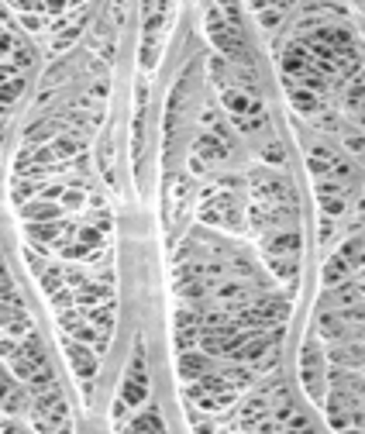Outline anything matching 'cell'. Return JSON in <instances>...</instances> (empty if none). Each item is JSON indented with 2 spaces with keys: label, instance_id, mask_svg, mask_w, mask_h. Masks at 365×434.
<instances>
[{
  "label": "cell",
  "instance_id": "6da1fadb",
  "mask_svg": "<svg viewBox=\"0 0 365 434\" xmlns=\"http://www.w3.org/2000/svg\"><path fill=\"white\" fill-rule=\"evenodd\" d=\"M145 400H148V372H145V351L138 348L131 358V369L124 376V386H121V403L142 407Z\"/></svg>",
  "mask_w": 365,
  "mask_h": 434
},
{
  "label": "cell",
  "instance_id": "7a4b0ae2",
  "mask_svg": "<svg viewBox=\"0 0 365 434\" xmlns=\"http://www.w3.org/2000/svg\"><path fill=\"white\" fill-rule=\"evenodd\" d=\"M300 376H303V386L310 393V400H324V355L314 342L303 345V358H300Z\"/></svg>",
  "mask_w": 365,
  "mask_h": 434
},
{
  "label": "cell",
  "instance_id": "3957f363",
  "mask_svg": "<svg viewBox=\"0 0 365 434\" xmlns=\"http://www.w3.org/2000/svg\"><path fill=\"white\" fill-rule=\"evenodd\" d=\"M221 100H224V107L231 110V117L238 121V117H248V114H259V110H266L255 97H248L245 90H235V87H224L221 93Z\"/></svg>",
  "mask_w": 365,
  "mask_h": 434
},
{
  "label": "cell",
  "instance_id": "277c9868",
  "mask_svg": "<svg viewBox=\"0 0 365 434\" xmlns=\"http://www.w3.org/2000/svg\"><path fill=\"white\" fill-rule=\"evenodd\" d=\"M266 252H269L273 259H296V252H300V231H296V228H286V231H279V235H269V238H266Z\"/></svg>",
  "mask_w": 365,
  "mask_h": 434
},
{
  "label": "cell",
  "instance_id": "5b68a950",
  "mask_svg": "<svg viewBox=\"0 0 365 434\" xmlns=\"http://www.w3.org/2000/svg\"><path fill=\"white\" fill-rule=\"evenodd\" d=\"M224 156H228V149L221 145V138L200 135V138H196V149H193V169L203 173V162H221Z\"/></svg>",
  "mask_w": 365,
  "mask_h": 434
},
{
  "label": "cell",
  "instance_id": "8992f818",
  "mask_svg": "<svg viewBox=\"0 0 365 434\" xmlns=\"http://www.w3.org/2000/svg\"><path fill=\"white\" fill-rule=\"evenodd\" d=\"M62 203H52V200H31V203H24L21 207V217L28 221V224H52V221H59L62 217Z\"/></svg>",
  "mask_w": 365,
  "mask_h": 434
},
{
  "label": "cell",
  "instance_id": "52a82bcc",
  "mask_svg": "<svg viewBox=\"0 0 365 434\" xmlns=\"http://www.w3.org/2000/svg\"><path fill=\"white\" fill-rule=\"evenodd\" d=\"M66 358L76 369V376H83V379H90L93 372H96V355L83 342H66Z\"/></svg>",
  "mask_w": 365,
  "mask_h": 434
},
{
  "label": "cell",
  "instance_id": "ba28073f",
  "mask_svg": "<svg viewBox=\"0 0 365 434\" xmlns=\"http://www.w3.org/2000/svg\"><path fill=\"white\" fill-rule=\"evenodd\" d=\"M207 372H210V358L207 355H200V351H182L180 355V376L186 383H200Z\"/></svg>",
  "mask_w": 365,
  "mask_h": 434
},
{
  "label": "cell",
  "instance_id": "9c48e42d",
  "mask_svg": "<svg viewBox=\"0 0 365 434\" xmlns=\"http://www.w3.org/2000/svg\"><path fill=\"white\" fill-rule=\"evenodd\" d=\"M307 69H310V56L303 52V45H289L286 56H282V73H286V80H289V76L300 80Z\"/></svg>",
  "mask_w": 365,
  "mask_h": 434
},
{
  "label": "cell",
  "instance_id": "30bf717a",
  "mask_svg": "<svg viewBox=\"0 0 365 434\" xmlns=\"http://www.w3.org/2000/svg\"><path fill=\"white\" fill-rule=\"evenodd\" d=\"M286 93H289V103H293L300 114H317V110H321V100H317V93L296 87L293 80H286Z\"/></svg>",
  "mask_w": 365,
  "mask_h": 434
},
{
  "label": "cell",
  "instance_id": "8fae6325",
  "mask_svg": "<svg viewBox=\"0 0 365 434\" xmlns=\"http://www.w3.org/2000/svg\"><path fill=\"white\" fill-rule=\"evenodd\" d=\"M128 434H166V431H162V417H159V410H155V407L142 410V414L131 421Z\"/></svg>",
  "mask_w": 365,
  "mask_h": 434
},
{
  "label": "cell",
  "instance_id": "7c38bea8",
  "mask_svg": "<svg viewBox=\"0 0 365 434\" xmlns=\"http://www.w3.org/2000/svg\"><path fill=\"white\" fill-rule=\"evenodd\" d=\"M62 231H73V228H69L66 221H52V224H28V238H31V242H42V245H45V242H56Z\"/></svg>",
  "mask_w": 365,
  "mask_h": 434
},
{
  "label": "cell",
  "instance_id": "4fadbf2b",
  "mask_svg": "<svg viewBox=\"0 0 365 434\" xmlns=\"http://www.w3.org/2000/svg\"><path fill=\"white\" fill-rule=\"evenodd\" d=\"M338 259L345 262L348 269L365 265V238H352V242H345V245L338 249Z\"/></svg>",
  "mask_w": 365,
  "mask_h": 434
},
{
  "label": "cell",
  "instance_id": "5bb4252c",
  "mask_svg": "<svg viewBox=\"0 0 365 434\" xmlns=\"http://www.w3.org/2000/svg\"><path fill=\"white\" fill-rule=\"evenodd\" d=\"M59 135V124L56 121H38V124H31L28 131H24V142L28 145H45L49 138H56Z\"/></svg>",
  "mask_w": 365,
  "mask_h": 434
},
{
  "label": "cell",
  "instance_id": "9a60e30c",
  "mask_svg": "<svg viewBox=\"0 0 365 434\" xmlns=\"http://www.w3.org/2000/svg\"><path fill=\"white\" fill-rule=\"evenodd\" d=\"M348 272H352V269H348L345 262H341L338 256H334V259H331L328 265H324V276H321V279H324V286H328V290H334V286L348 283Z\"/></svg>",
  "mask_w": 365,
  "mask_h": 434
},
{
  "label": "cell",
  "instance_id": "2e32d148",
  "mask_svg": "<svg viewBox=\"0 0 365 434\" xmlns=\"http://www.w3.org/2000/svg\"><path fill=\"white\" fill-rule=\"evenodd\" d=\"M31 193H42V183H38V179H14V186H10V200H14L17 207L31 203Z\"/></svg>",
  "mask_w": 365,
  "mask_h": 434
},
{
  "label": "cell",
  "instance_id": "e0dca14e",
  "mask_svg": "<svg viewBox=\"0 0 365 434\" xmlns=\"http://www.w3.org/2000/svg\"><path fill=\"white\" fill-rule=\"evenodd\" d=\"M38 279H42V290L56 297V293L62 290V283H66V272H62L59 265H49V269H42V276H38Z\"/></svg>",
  "mask_w": 365,
  "mask_h": 434
},
{
  "label": "cell",
  "instance_id": "ac0fdd59",
  "mask_svg": "<svg viewBox=\"0 0 365 434\" xmlns=\"http://www.w3.org/2000/svg\"><path fill=\"white\" fill-rule=\"evenodd\" d=\"M359 300V290L355 286H348V283H341L338 290H331L328 293V303H334V307H352Z\"/></svg>",
  "mask_w": 365,
  "mask_h": 434
},
{
  "label": "cell",
  "instance_id": "d6986e66",
  "mask_svg": "<svg viewBox=\"0 0 365 434\" xmlns=\"http://www.w3.org/2000/svg\"><path fill=\"white\" fill-rule=\"evenodd\" d=\"M49 149H52V156H56V159H69V156H76V152H80V142H76V138H69V135H62V138H56Z\"/></svg>",
  "mask_w": 365,
  "mask_h": 434
},
{
  "label": "cell",
  "instance_id": "ffe728a7",
  "mask_svg": "<svg viewBox=\"0 0 365 434\" xmlns=\"http://www.w3.org/2000/svg\"><path fill=\"white\" fill-rule=\"evenodd\" d=\"M90 321H93V328H103V335H110V328H114V303H107L103 310H100V307H93Z\"/></svg>",
  "mask_w": 365,
  "mask_h": 434
},
{
  "label": "cell",
  "instance_id": "44dd1931",
  "mask_svg": "<svg viewBox=\"0 0 365 434\" xmlns=\"http://www.w3.org/2000/svg\"><path fill=\"white\" fill-rule=\"evenodd\" d=\"M317 203H321V210L328 217H338V214L348 210V197H317Z\"/></svg>",
  "mask_w": 365,
  "mask_h": 434
},
{
  "label": "cell",
  "instance_id": "7402d4cb",
  "mask_svg": "<svg viewBox=\"0 0 365 434\" xmlns=\"http://www.w3.org/2000/svg\"><path fill=\"white\" fill-rule=\"evenodd\" d=\"M24 93V80L21 76H14V80H7L3 87H0V107H7V103H14L17 97Z\"/></svg>",
  "mask_w": 365,
  "mask_h": 434
},
{
  "label": "cell",
  "instance_id": "603a6c76",
  "mask_svg": "<svg viewBox=\"0 0 365 434\" xmlns=\"http://www.w3.org/2000/svg\"><path fill=\"white\" fill-rule=\"evenodd\" d=\"M317 328H321V335H328V338H338V335L345 331L341 317H334V314H324V317H317Z\"/></svg>",
  "mask_w": 365,
  "mask_h": 434
},
{
  "label": "cell",
  "instance_id": "cb8c5ba5",
  "mask_svg": "<svg viewBox=\"0 0 365 434\" xmlns=\"http://www.w3.org/2000/svg\"><path fill=\"white\" fill-rule=\"evenodd\" d=\"M269 265H273V272L279 279H293L296 283V259H273L269 256Z\"/></svg>",
  "mask_w": 365,
  "mask_h": 434
},
{
  "label": "cell",
  "instance_id": "d4e9b609",
  "mask_svg": "<svg viewBox=\"0 0 365 434\" xmlns=\"http://www.w3.org/2000/svg\"><path fill=\"white\" fill-rule=\"evenodd\" d=\"M341 138H345V149H348V152H359V156H365V135H362V131L345 128V131H341Z\"/></svg>",
  "mask_w": 365,
  "mask_h": 434
},
{
  "label": "cell",
  "instance_id": "484cf974",
  "mask_svg": "<svg viewBox=\"0 0 365 434\" xmlns=\"http://www.w3.org/2000/svg\"><path fill=\"white\" fill-rule=\"evenodd\" d=\"M362 100H365V76H359V80L348 87V93H345V103L355 110V107H362Z\"/></svg>",
  "mask_w": 365,
  "mask_h": 434
},
{
  "label": "cell",
  "instance_id": "4316f807",
  "mask_svg": "<svg viewBox=\"0 0 365 434\" xmlns=\"http://www.w3.org/2000/svg\"><path fill=\"white\" fill-rule=\"evenodd\" d=\"M248 293V286H241V283H224V286H217V297L221 300H241Z\"/></svg>",
  "mask_w": 365,
  "mask_h": 434
},
{
  "label": "cell",
  "instance_id": "83f0119b",
  "mask_svg": "<svg viewBox=\"0 0 365 434\" xmlns=\"http://www.w3.org/2000/svg\"><path fill=\"white\" fill-rule=\"evenodd\" d=\"M255 14H259V21L266 28H273V24H279V17L286 14V7H255Z\"/></svg>",
  "mask_w": 365,
  "mask_h": 434
},
{
  "label": "cell",
  "instance_id": "f1b7e54d",
  "mask_svg": "<svg viewBox=\"0 0 365 434\" xmlns=\"http://www.w3.org/2000/svg\"><path fill=\"white\" fill-rule=\"evenodd\" d=\"M31 62H35V52H31L28 45H17V49H14V69H17V66H21V69H28Z\"/></svg>",
  "mask_w": 365,
  "mask_h": 434
},
{
  "label": "cell",
  "instance_id": "f546056e",
  "mask_svg": "<svg viewBox=\"0 0 365 434\" xmlns=\"http://www.w3.org/2000/svg\"><path fill=\"white\" fill-rule=\"evenodd\" d=\"M76 35H80V24H73V28H66V31H62V35L56 38V49H59V52H62V49H69V45L76 42Z\"/></svg>",
  "mask_w": 365,
  "mask_h": 434
},
{
  "label": "cell",
  "instance_id": "4dcf8cb0",
  "mask_svg": "<svg viewBox=\"0 0 365 434\" xmlns=\"http://www.w3.org/2000/svg\"><path fill=\"white\" fill-rule=\"evenodd\" d=\"M62 207L80 210V207H83V193H80V190H66V193H62Z\"/></svg>",
  "mask_w": 365,
  "mask_h": 434
},
{
  "label": "cell",
  "instance_id": "1f68e13d",
  "mask_svg": "<svg viewBox=\"0 0 365 434\" xmlns=\"http://www.w3.org/2000/svg\"><path fill=\"white\" fill-rule=\"evenodd\" d=\"M262 159H266V162H273V166H279V162L286 159V156H282V145H279V142H273L269 149H262Z\"/></svg>",
  "mask_w": 365,
  "mask_h": 434
},
{
  "label": "cell",
  "instance_id": "d6a6232c",
  "mask_svg": "<svg viewBox=\"0 0 365 434\" xmlns=\"http://www.w3.org/2000/svg\"><path fill=\"white\" fill-rule=\"evenodd\" d=\"M14 49H17L14 35H7V31H3V35H0V56H3V52H14Z\"/></svg>",
  "mask_w": 365,
  "mask_h": 434
},
{
  "label": "cell",
  "instance_id": "836d02e7",
  "mask_svg": "<svg viewBox=\"0 0 365 434\" xmlns=\"http://www.w3.org/2000/svg\"><path fill=\"white\" fill-rule=\"evenodd\" d=\"M21 21H24V28H28V31H38V28H42V17H35V14H24Z\"/></svg>",
  "mask_w": 365,
  "mask_h": 434
},
{
  "label": "cell",
  "instance_id": "e575fe53",
  "mask_svg": "<svg viewBox=\"0 0 365 434\" xmlns=\"http://www.w3.org/2000/svg\"><path fill=\"white\" fill-rule=\"evenodd\" d=\"M331 231H334L331 217H328V221H321V242H328V238H331Z\"/></svg>",
  "mask_w": 365,
  "mask_h": 434
},
{
  "label": "cell",
  "instance_id": "d590c367",
  "mask_svg": "<svg viewBox=\"0 0 365 434\" xmlns=\"http://www.w3.org/2000/svg\"><path fill=\"white\" fill-rule=\"evenodd\" d=\"M14 73H17L14 66H0V87H3L7 80H14Z\"/></svg>",
  "mask_w": 365,
  "mask_h": 434
},
{
  "label": "cell",
  "instance_id": "8d00e7d4",
  "mask_svg": "<svg viewBox=\"0 0 365 434\" xmlns=\"http://www.w3.org/2000/svg\"><path fill=\"white\" fill-rule=\"evenodd\" d=\"M3 434H28V431H21L14 421H3Z\"/></svg>",
  "mask_w": 365,
  "mask_h": 434
},
{
  "label": "cell",
  "instance_id": "74e56055",
  "mask_svg": "<svg viewBox=\"0 0 365 434\" xmlns=\"http://www.w3.org/2000/svg\"><path fill=\"white\" fill-rule=\"evenodd\" d=\"M56 434H73V431H69V424H62V428H59Z\"/></svg>",
  "mask_w": 365,
  "mask_h": 434
},
{
  "label": "cell",
  "instance_id": "f35d334b",
  "mask_svg": "<svg viewBox=\"0 0 365 434\" xmlns=\"http://www.w3.org/2000/svg\"><path fill=\"white\" fill-rule=\"evenodd\" d=\"M0 138H3V121H0Z\"/></svg>",
  "mask_w": 365,
  "mask_h": 434
},
{
  "label": "cell",
  "instance_id": "ab89813d",
  "mask_svg": "<svg viewBox=\"0 0 365 434\" xmlns=\"http://www.w3.org/2000/svg\"><path fill=\"white\" fill-rule=\"evenodd\" d=\"M0 35H3V28H0Z\"/></svg>",
  "mask_w": 365,
  "mask_h": 434
}]
</instances>
